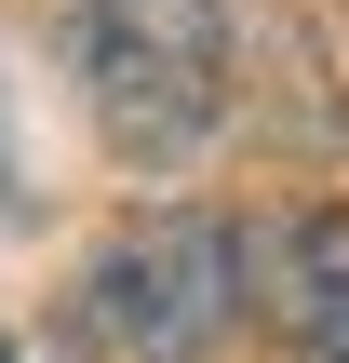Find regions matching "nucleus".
<instances>
[{
  "label": "nucleus",
  "instance_id": "nucleus-6",
  "mask_svg": "<svg viewBox=\"0 0 349 363\" xmlns=\"http://www.w3.org/2000/svg\"><path fill=\"white\" fill-rule=\"evenodd\" d=\"M0 363H13V350H0Z\"/></svg>",
  "mask_w": 349,
  "mask_h": 363
},
{
  "label": "nucleus",
  "instance_id": "nucleus-5",
  "mask_svg": "<svg viewBox=\"0 0 349 363\" xmlns=\"http://www.w3.org/2000/svg\"><path fill=\"white\" fill-rule=\"evenodd\" d=\"M323 363H349V350H323Z\"/></svg>",
  "mask_w": 349,
  "mask_h": 363
},
{
  "label": "nucleus",
  "instance_id": "nucleus-4",
  "mask_svg": "<svg viewBox=\"0 0 349 363\" xmlns=\"http://www.w3.org/2000/svg\"><path fill=\"white\" fill-rule=\"evenodd\" d=\"M0 202H13V135H0Z\"/></svg>",
  "mask_w": 349,
  "mask_h": 363
},
{
  "label": "nucleus",
  "instance_id": "nucleus-3",
  "mask_svg": "<svg viewBox=\"0 0 349 363\" xmlns=\"http://www.w3.org/2000/svg\"><path fill=\"white\" fill-rule=\"evenodd\" d=\"M242 283H256L296 337L349 350V202H296V216H269V229L242 242Z\"/></svg>",
  "mask_w": 349,
  "mask_h": 363
},
{
  "label": "nucleus",
  "instance_id": "nucleus-2",
  "mask_svg": "<svg viewBox=\"0 0 349 363\" xmlns=\"http://www.w3.org/2000/svg\"><path fill=\"white\" fill-rule=\"evenodd\" d=\"M242 229L229 216H135L94 242L81 269V323L108 337L121 363H202L229 323H242Z\"/></svg>",
  "mask_w": 349,
  "mask_h": 363
},
{
  "label": "nucleus",
  "instance_id": "nucleus-1",
  "mask_svg": "<svg viewBox=\"0 0 349 363\" xmlns=\"http://www.w3.org/2000/svg\"><path fill=\"white\" fill-rule=\"evenodd\" d=\"M54 40L81 67V108L121 162H188L229 108V13L215 0H54Z\"/></svg>",
  "mask_w": 349,
  "mask_h": 363
}]
</instances>
